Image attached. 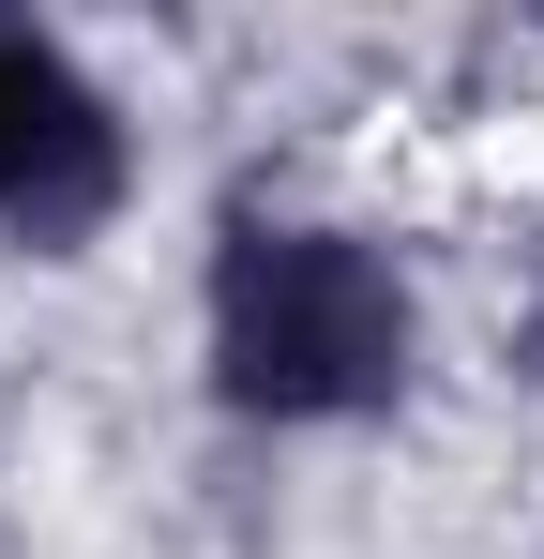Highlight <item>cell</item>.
Segmentation results:
<instances>
[{"label":"cell","mask_w":544,"mask_h":559,"mask_svg":"<svg viewBox=\"0 0 544 559\" xmlns=\"http://www.w3.org/2000/svg\"><path fill=\"white\" fill-rule=\"evenodd\" d=\"M530 348H544V287H530Z\"/></svg>","instance_id":"obj_3"},{"label":"cell","mask_w":544,"mask_h":559,"mask_svg":"<svg viewBox=\"0 0 544 559\" xmlns=\"http://www.w3.org/2000/svg\"><path fill=\"white\" fill-rule=\"evenodd\" d=\"M106 197H121V121H106V92H91L46 31H0V227L46 242V258H76L91 227H106Z\"/></svg>","instance_id":"obj_2"},{"label":"cell","mask_w":544,"mask_h":559,"mask_svg":"<svg viewBox=\"0 0 544 559\" xmlns=\"http://www.w3.org/2000/svg\"><path fill=\"white\" fill-rule=\"evenodd\" d=\"M212 393L243 424H363L409 393V287L378 242L243 212L212 242Z\"/></svg>","instance_id":"obj_1"}]
</instances>
